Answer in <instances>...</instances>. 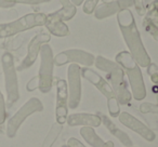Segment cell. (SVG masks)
<instances>
[{"mask_svg": "<svg viewBox=\"0 0 158 147\" xmlns=\"http://www.w3.org/2000/svg\"><path fill=\"white\" fill-rule=\"evenodd\" d=\"M133 7L139 16L145 15V13H146V7H145L144 0H133Z\"/></svg>", "mask_w": 158, "mask_h": 147, "instance_id": "cell-27", "label": "cell"}, {"mask_svg": "<svg viewBox=\"0 0 158 147\" xmlns=\"http://www.w3.org/2000/svg\"><path fill=\"white\" fill-rule=\"evenodd\" d=\"M61 147H69V146H68V145L67 144H66V145H62V146Z\"/></svg>", "mask_w": 158, "mask_h": 147, "instance_id": "cell-34", "label": "cell"}, {"mask_svg": "<svg viewBox=\"0 0 158 147\" xmlns=\"http://www.w3.org/2000/svg\"><path fill=\"white\" fill-rule=\"evenodd\" d=\"M50 40H51L50 34H47V33H39L34 36L31 39V41L28 42L26 55L23 59V61L20 63V65L16 67V70L18 71H23V70H26L28 68H31L35 64V62L37 61L41 47L46 43H49Z\"/></svg>", "mask_w": 158, "mask_h": 147, "instance_id": "cell-11", "label": "cell"}, {"mask_svg": "<svg viewBox=\"0 0 158 147\" xmlns=\"http://www.w3.org/2000/svg\"><path fill=\"white\" fill-rule=\"evenodd\" d=\"M81 77L88 80L90 84H92L102 94L105 96L107 101V109L110 117L116 118L120 114V104L114 93L112 86L108 84L106 79H104L100 74H98L95 70L91 69L90 67H82L81 68Z\"/></svg>", "mask_w": 158, "mask_h": 147, "instance_id": "cell-5", "label": "cell"}, {"mask_svg": "<svg viewBox=\"0 0 158 147\" xmlns=\"http://www.w3.org/2000/svg\"><path fill=\"white\" fill-rule=\"evenodd\" d=\"M70 1H72L76 7H79V6L84 5V2L86 1V0H70Z\"/></svg>", "mask_w": 158, "mask_h": 147, "instance_id": "cell-32", "label": "cell"}, {"mask_svg": "<svg viewBox=\"0 0 158 147\" xmlns=\"http://www.w3.org/2000/svg\"><path fill=\"white\" fill-rule=\"evenodd\" d=\"M60 3L62 5V8L55 11L56 15L64 22L70 21L77 13V7L70 0H60Z\"/></svg>", "mask_w": 158, "mask_h": 147, "instance_id": "cell-19", "label": "cell"}, {"mask_svg": "<svg viewBox=\"0 0 158 147\" xmlns=\"http://www.w3.org/2000/svg\"><path fill=\"white\" fill-rule=\"evenodd\" d=\"M64 125H60L57 122H54L51 127V129L49 130L48 134L44 137V142L41 144V147H52L53 144L56 142L57 137L60 136V134L63 131Z\"/></svg>", "mask_w": 158, "mask_h": 147, "instance_id": "cell-20", "label": "cell"}, {"mask_svg": "<svg viewBox=\"0 0 158 147\" xmlns=\"http://www.w3.org/2000/svg\"><path fill=\"white\" fill-rule=\"evenodd\" d=\"M47 14L41 12L28 13L9 23H0V39L10 38L35 27L44 26Z\"/></svg>", "mask_w": 158, "mask_h": 147, "instance_id": "cell-4", "label": "cell"}, {"mask_svg": "<svg viewBox=\"0 0 158 147\" xmlns=\"http://www.w3.org/2000/svg\"><path fill=\"white\" fill-rule=\"evenodd\" d=\"M68 108L76 109L81 102V67L78 64H69L67 68Z\"/></svg>", "mask_w": 158, "mask_h": 147, "instance_id": "cell-9", "label": "cell"}, {"mask_svg": "<svg viewBox=\"0 0 158 147\" xmlns=\"http://www.w3.org/2000/svg\"><path fill=\"white\" fill-rule=\"evenodd\" d=\"M140 112L142 114H155L158 115V104L142 103L140 105Z\"/></svg>", "mask_w": 158, "mask_h": 147, "instance_id": "cell-24", "label": "cell"}, {"mask_svg": "<svg viewBox=\"0 0 158 147\" xmlns=\"http://www.w3.org/2000/svg\"><path fill=\"white\" fill-rule=\"evenodd\" d=\"M67 145H68L69 147H87L86 145H84L81 142H80V141L77 140V138H75V137L68 138Z\"/></svg>", "mask_w": 158, "mask_h": 147, "instance_id": "cell-31", "label": "cell"}, {"mask_svg": "<svg viewBox=\"0 0 158 147\" xmlns=\"http://www.w3.org/2000/svg\"><path fill=\"white\" fill-rule=\"evenodd\" d=\"M100 0H86L82 5V11L86 14H92L94 12V9L99 5Z\"/></svg>", "mask_w": 158, "mask_h": 147, "instance_id": "cell-26", "label": "cell"}, {"mask_svg": "<svg viewBox=\"0 0 158 147\" xmlns=\"http://www.w3.org/2000/svg\"><path fill=\"white\" fill-rule=\"evenodd\" d=\"M80 135L82 136L85 141L90 145L91 147H115L113 141L104 142L101 137L94 131V128L91 127H82L80 128ZM135 147V146H132Z\"/></svg>", "mask_w": 158, "mask_h": 147, "instance_id": "cell-18", "label": "cell"}, {"mask_svg": "<svg viewBox=\"0 0 158 147\" xmlns=\"http://www.w3.org/2000/svg\"><path fill=\"white\" fill-rule=\"evenodd\" d=\"M38 87H39V80H38V76H36V77L31 78V79L27 82L26 90L28 91V92H33L36 89H38Z\"/></svg>", "mask_w": 158, "mask_h": 147, "instance_id": "cell-29", "label": "cell"}, {"mask_svg": "<svg viewBox=\"0 0 158 147\" xmlns=\"http://www.w3.org/2000/svg\"><path fill=\"white\" fill-rule=\"evenodd\" d=\"M133 7V0H113L110 2H102L94 9V16L98 20H104L120 12L121 10Z\"/></svg>", "mask_w": 158, "mask_h": 147, "instance_id": "cell-14", "label": "cell"}, {"mask_svg": "<svg viewBox=\"0 0 158 147\" xmlns=\"http://www.w3.org/2000/svg\"><path fill=\"white\" fill-rule=\"evenodd\" d=\"M147 75L149 76L152 82H153L155 86L158 87V66L155 63L152 62L148 66H147Z\"/></svg>", "mask_w": 158, "mask_h": 147, "instance_id": "cell-23", "label": "cell"}, {"mask_svg": "<svg viewBox=\"0 0 158 147\" xmlns=\"http://www.w3.org/2000/svg\"><path fill=\"white\" fill-rule=\"evenodd\" d=\"M44 26L51 35L55 37H67L69 35V28L64 21H62L55 12L48 14L46 18Z\"/></svg>", "mask_w": 158, "mask_h": 147, "instance_id": "cell-16", "label": "cell"}, {"mask_svg": "<svg viewBox=\"0 0 158 147\" xmlns=\"http://www.w3.org/2000/svg\"><path fill=\"white\" fill-rule=\"evenodd\" d=\"M40 67L38 71L39 91L44 94L49 93L53 86V69H54V55L50 44L46 43L40 49Z\"/></svg>", "mask_w": 158, "mask_h": 147, "instance_id": "cell-7", "label": "cell"}, {"mask_svg": "<svg viewBox=\"0 0 158 147\" xmlns=\"http://www.w3.org/2000/svg\"><path fill=\"white\" fill-rule=\"evenodd\" d=\"M116 63L123 67V71L128 76L132 97L135 101H143L146 97V88L143 79L142 70L139 64L133 59L129 51H120L115 57Z\"/></svg>", "mask_w": 158, "mask_h": 147, "instance_id": "cell-3", "label": "cell"}, {"mask_svg": "<svg viewBox=\"0 0 158 147\" xmlns=\"http://www.w3.org/2000/svg\"><path fill=\"white\" fill-rule=\"evenodd\" d=\"M7 116V105H6L5 97H3L2 93L0 91V128H2L3 123L6 122Z\"/></svg>", "mask_w": 158, "mask_h": 147, "instance_id": "cell-25", "label": "cell"}, {"mask_svg": "<svg viewBox=\"0 0 158 147\" xmlns=\"http://www.w3.org/2000/svg\"><path fill=\"white\" fill-rule=\"evenodd\" d=\"M69 127H91L98 128L101 125L102 120L99 114H88V112H77L67 116L66 120Z\"/></svg>", "mask_w": 158, "mask_h": 147, "instance_id": "cell-15", "label": "cell"}, {"mask_svg": "<svg viewBox=\"0 0 158 147\" xmlns=\"http://www.w3.org/2000/svg\"><path fill=\"white\" fill-rule=\"evenodd\" d=\"M152 1H153V0H144V3H145V7H146V9H147V7H148V6L152 3Z\"/></svg>", "mask_w": 158, "mask_h": 147, "instance_id": "cell-33", "label": "cell"}, {"mask_svg": "<svg viewBox=\"0 0 158 147\" xmlns=\"http://www.w3.org/2000/svg\"><path fill=\"white\" fill-rule=\"evenodd\" d=\"M14 0H0V9H10L15 6Z\"/></svg>", "mask_w": 158, "mask_h": 147, "instance_id": "cell-30", "label": "cell"}, {"mask_svg": "<svg viewBox=\"0 0 158 147\" xmlns=\"http://www.w3.org/2000/svg\"><path fill=\"white\" fill-rule=\"evenodd\" d=\"M44 110V104L38 97H31L11 118L8 120L6 127V133L9 138H13L16 135L21 125L24 121L35 112H40Z\"/></svg>", "mask_w": 158, "mask_h": 147, "instance_id": "cell-8", "label": "cell"}, {"mask_svg": "<svg viewBox=\"0 0 158 147\" xmlns=\"http://www.w3.org/2000/svg\"><path fill=\"white\" fill-rule=\"evenodd\" d=\"M143 27H144L145 31H146L147 34H149V35L153 37V39L158 42V28L157 27H156L155 25L152 24L149 21H147L146 18L143 20Z\"/></svg>", "mask_w": 158, "mask_h": 147, "instance_id": "cell-22", "label": "cell"}, {"mask_svg": "<svg viewBox=\"0 0 158 147\" xmlns=\"http://www.w3.org/2000/svg\"><path fill=\"white\" fill-rule=\"evenodd\" d=\"M116 18L123 38L129 49V53L140 67H147L152 63V59L143 44L133 13L130 9H125L118 12Z\"/></svg>", "mask_w": 158, "mask_h": 147, "instance_id": "cell-1", "label": "cell"}, {"mask_svg": "<svg viewBox=\"0 0 158 147\" xmlns=\"http://www.w3.org/2000/svg\"><path fill=\"white\" fill-rule=\"evenodd\" d=\"M1 66H2L3 76H5V88L7 93L6 105L11 108L20 100V90H19V80L16 75V67L14 64V57L12 53L6 51L1 56Z\"/></svg>", "mask_w": 158, "mask_h": 147, "instance_id": "cell-6", "label": "cell"}, {"mask_svg": "<svg viewBox=\"0 0 158 147\" xmlns=\"http://www.w3.org/2000/svg\"><path fill=\"white\" fill-rule=\"evenodd\" d=\"M54 66L61 67L66 64H78L85 67H91L94 64L95 56L90 52L81 49H67L57 53L53 59Z\"/></svg>", "mask_w": 158, "mask_h": 147, "instance_id": "cell-10", "label": "cell"}, {"mask_svg": "<svg viewBox=\"0 0 158 147\" xmlns=\"http://www.w3.org/2000/svg\"><path fill=\"white\" fill-rule=\"evenodd\" d=\"M118 119L121 125H123L128 129L135 132L136 134H139L145 141H147V142H154L155 141L156 134L146 125H144L142 121L139 120L134 116H132L131 114H129L127 112H123L119 114Z\"/></svg>", "mask_w": 158, "mask_h": 147, "instance_id": "cell-13", "label": "cell"}, {"mask_svg": "<svg viewBox=\"0 0 158 147\" xmlns=\"http://www.w3.org/2000/svg\"><path fill=\"white\" fill-rule=\"evenodd\" d=\"M144 18L149 21L158 28V0H153L151 5L147 7Z\"/></svg>", "mask_w": 158, "mask_h": 147, "instance_id": "cell-21", "label": "cell"}, {"mask_svg": "<svg viewBox=\"0 0 158 147\" xmlns=\"http://www.w3.org/2000/svg\"><path fill=\"white\" fill-rule=\"evenodd\" d=\"M99 116L101 117V120H102V123L104 125V127L107 129V131L112 134L113 136L117 138L121 144L123 145L125 147H132L133 146V142L132 140L130 138V136L126 133L125 131H123L121 129H119L110 118H108L106 115L102 114V112H98Z\"/></svg>", "mask_w": 158, "mask_h": 147, "instance_id": "cell-17", "label": "cell"}, {"mask_svg": "<svg viewBox=\"0 0 158 147\" xmlns=\"http://www.w3.org/2000/svg\"><path fill=\"white\" fill-rule=\"evenodd\" d=\"M56 99H55V122L64 125L68 116V89L67 82L57 78L55 81Z\"/></svg>", "mask_w": 158, "mask_h": 147, "instance_id": "cell-12", "label": "cell"}, {"mask_svg": "<svg viewBox=\"0 0 158 147\" xmlns=\"http://www.w3.org/2000/svg\"><path fill=\"white\" fill-rule=\"evenodd\" d=\"M15 3H21V5H28V6H37L41 3H48L51 0H14Z\"/></svg>", "mask_w": 158, "mask_h": 147, "instance_id": "cell-28", "label": "cell"}, {"mask_svg": "<svg viewBox=\"0 0 158 147\" xmlns=\"http://www.w3.org/2000/svg\"><path fill=\"white\" fill-rule=\"evenodd\" d=\"M95 67L107 75V79L110 81L114 93L120 105H129L132 100V94L128 89L127 81L125 79V71L123 67L116 62H113L106 57L99 55L95 57Z\"/></svg>", "mask_w": 158, "mask_h": 147, "instance_id": "cell-2", "label": "cell"}]
</instances>
